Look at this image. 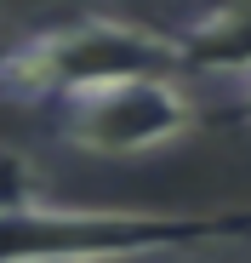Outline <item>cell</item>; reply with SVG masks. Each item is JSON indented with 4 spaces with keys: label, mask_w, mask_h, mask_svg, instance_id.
<instances>
[{
    "label": "cell",
    "mask_w": 251,
    "mask_h": 263,
    "mask_svg": "<svg viewBox=\"0 0 251 263\" xmlns=\"http://www.w3.org/2000/svg\"><path fill=\"white\" fill-rule=\"evenodd\" d=\"M177 40L120 23V17H69L52 29L23 34L12 52H0V103L57 109L92 86L132 80V74H177Z\"/></svg>",
    "instance_id": "cell-1"
},
{
    "label": "cell",
    "mask_w": 251,
    "mask_h": 263,
    "mask_svg": "<svg viewBox=\"0 0 251 263\" xmlns=\"http://www.w3.org/2000/svg\"><path fill=\"white\" fill-rule=\"evenodd\" d=\"M251 235V212L223 217H172V212H92L52 206L46 195L0 217V263H63L86 252H143V246H205Z\"/></svg>",
    "instance_id": "cell-2"
},
{
    "label": "cell",
    "mask_w": 251,
    "mask_h": 263,
    "mask_svg": "<svg viewBox=\"0 0 251 263\" xmlns=\"http://www.w3.org/2000/svg\"><path fill=\"white\" fill-rule=\"evenodd\" d=\"M52 115H57V138L69 149L132 160V155L177 143L194 126V98L183 92L177 74H132V80L92 86L80 98H63Z\"/></svg>",
    "instance_id": "cell-3"
},
{
    "label": "cell",
    "mask_w": 251,
    "mask_h": 263,
    "mask_svg": "<svg viewBox=\"0 0 251 263\" xmlns=\"http://www.w3.org/2000/svg\"><path fill=\"white\" fill-rule=\"evenodd\" d=\"M29 200H40V178H34L29 155L0 143V217L17 212V206H29Z\"/></svg>",
    "instance_id": "cell-4"
},
{
    "label": "cell",
    "mask_w": 251,
    "mask_h": 263,
    "mask_svg": "<svg viewBox=\"0 0 251 263\" xmlns=\"http://www.w3.org/2000/svg\"><path fill=\"white\" fill-rule=\"evenodd\" d=\"M189 252L177 246H143V252H86V257H63V263H183Z\"/></svg>",
    "instance_id": "cell-5"
},
{
    "label": "cell",
    "mask_w": 251,
    "mask_h": 263,
    "mask_svg": "<svg viewBox=\"0 0 251 263\" xmlns=\"http://www.w3.org/2000/svg\"><path fill=\"white\" fill-rule=\"evenodd\" d=\"M223 80V109L228 115H240V120H251V58L245 63H234L228 74H217Z\"/></svg>",
    "instance_id": "cell-6"
}]
</instances>
